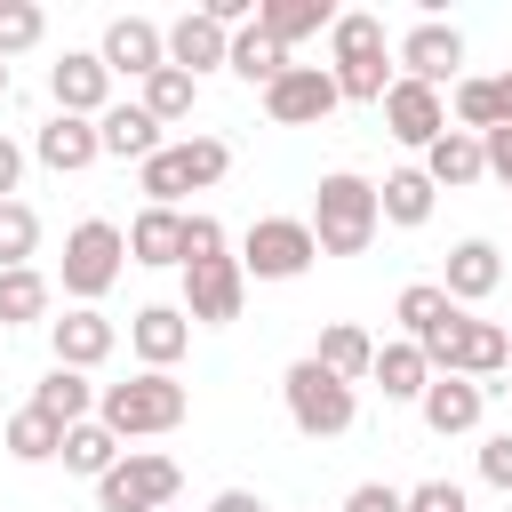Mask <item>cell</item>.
Wrapping results in <instances>:
<instances>
[{
	"label": "cell",
	"instance_id": "47",
	"mask_svg": "<svg viewBox=\"0 0 512 512\" xmlns=\"http://www.w3.org/2000/svg\"><path fill=\"white\" fill-rule=\"evenodd\" d=\"M0 96H8V64H0Z\"/></svg>",
	"mask_w": 512,
	"mask_h": 512
},
{
	"label": "cell",
	"instance_id": "39",
	"mask_svg": "<svg viewBox=\"0 0 512 512\" xmlns=\"http://www.w3.org/2000/svg\"><path fill=\"white\" fill-rule=\"evenodd\" d=\"M400 512H472V504L456 480H416V488H400Z\"/></svg>",
	"mask_w": 512,
	"mask_h": 512
},
{
	"label": "cell",
	"instance_id": "25",
	"mask_svg": "<svg viewBox=\"0 0 512 512\" xmlns=\"http://www.w3.org/2000/svg\"><path fill=\"white\" fill-rule=\"evenodd\" d=\"M432 200H440V192H432V176H424V168H392V176L376 184V216H384V224H400V232L432 224Z\"/></svg>",
	"mask_w": 512,
	"mask_h": 512
},
{
	"label": "cell",
	"instance_id": "50",
	"mask_svg": "<svg viewBox=\"0 0 512 512\" xmlns=\"http://www.w3.org/2000/svg\"><path fill=\"white\" fill-rule=\"evenodd\" d=\"M168 512H176V504H168Z\"/></svg>",
	"mask_w": 512,
	"mask_h": 512
},
{
	"label": "cell",
	"instance_id": "45",
	"mask_svg": "<svg viewBox=\"0 0 512 512\" xmlns=\"http://www.w3.org/2000/svg\"><path fill=\"white\" fill-rule=\"evenodd\" d=\"M208 512H272V504H264L256 488H216V496H208Z\"/></svg>",
	"mask_w": 512,
	"mask_h": 512
},
{
	"label": "cell",
	"instance_id": "9",
	"mask_svg": "<svg viewBox=\"0 0 512 512\" xmlns=\"http://www.w3.org/2000/svg\"><path fill=\"white\" fill-rule=\"evenodd\" d=\"M336 104H344V96H336L328 64H288V72L264 88V120H280V128H320Z\"/></svg>",
	"mask_w": 512,
	"mask_h": 512
},
{
	"label": "cell",
	"instance_id": "42",
	"mask_svg": "<svg viewBox=\"0 0 512 512\" xmlns=\"http://www.w3.org/2000/svg\"><path fill=\"white\" fill-rule=\"evenodd\" d=\"M344 512H400V488H392V480H360V488L344 496Z\"/></svg>",
	"mask_w": 512,
	"mask_h": 512
},
{
	"label": "cell",
	"instance_id": "49",
	"mask_svg": "<svg viewBox=\"0 0 512 512\" xmlns=\"http://www.w3.org/2000/svg\"><path fill=\"white\" fill-rule=\"evenodd\" d=\"M504 336H512V328H504Z\"/></svg>",
	"mask_w": 512,
	"mask_h": 512
},
{
	"label": "cell",
	"instance_id": "11",
	"mask_svg": "<svg viewBox=\"0 0 512 512\" xmlns=\"http://www.w3.org/2000/svg\"><path fill=\"white\" fill-rule=\"evenodd\" d=\"M48 96H56V112H72V120H104V104H112L104 56H96V48H64V56L48 64Z\"/></svg>",
	"mask_w": 512,
	"mask_h": 512
},
{
	"label": "cell",
	"instance_id": "8",
	"mask_svg": "<svg viewBox=\"0 0 512 512\" xmlns=\"http://www.w3.org/2000/svg\"><path fill=\"white\" fill-rule=\"evenodd\" d=\"M240 304H248L240 256H200V264H184V320H192V328H232Z\"/></svg>",
	"mask_w": 512,
	"mask_h": 512
},
{
	"label": "cell",
	"instance_id": "20",
	"mask_svg": "<svg viewBox=\"0 0 512 512\" xmlns=\"http://www.w3.org/2000/svg\"><path fill=\"white\" fill-rule=\"evenodd\" d=\"M392 320H400V336L424 352V344H440V336H448L464 312L440 296V280H408V288H400V304H392Z\"/></svg>",
	"mask_w": 512,
	"mask_h": 512
},
{
	"label": "cell",
	"instance_id": "43",
	"mask_svg": "<svg viewBox=\"0 0 512 512\" xmlns=\"http://www.w3.org/2000/svg\"><path fill=\"white\" fill-rule=\"evenodd\" d=\"M480 160H488L496 184H512V128H488V136H480Z\"/></svg>",
	"mask_w": 512,
	"mask_h": 512
},
{
	"label": "cell",
	"instance_id": "33",
	"mask_svg": "<svg viewBox=\"0 0 512 512\" xmlns=\"http://www.w3.org/2000/svg\"><path fill=\"white\" fill-rule=\"evenodd\" d=\"M0 448H8L16 464H48V456L64 448V424H48L40 408H16V416H8V432H0Z\"/></svg>",
	"mask_w": 512,
	"mask_h": 512
},
{
	"label": "cell",
	"instance_id": "7",
	"mask_svg": "<svg viewBox=\"0 0 512 512\" xmlns=\"http://www.w3.org/2000/svg\"><path fill=\"white\" fill-rule=\"evenodd\" d=\"M176 488H184L176 456H152V448H120V464L96 480V504H104V512H168V504H176Z\"/></svg>",
	"mask_w": 512,
	"mask_h": 512
},
{
	"label": "cell",
	"instance_id": "40",
	"mask_svg": "<svg viewBox=\"0 0 512 512\" xmlns=\"http://www.w3.org/2000/svg\"><path fill=\"white\" fill-rule=\"evenodd\" d=\"M480 480H488V488H504V496H512V424H504V432H488V440H480Z\"/></svg>",
	"mask_w": 512,
	"mask_h": 512
},
{
	"label": "cell",
	"instance_id": "6",
	"mask_svg": "<svg viewBox=\"0 0 512 512\" xmlns=\"http://www.w3.org/2000/svg\"><path fill=\"white\" fill-rule=\"evenodd\" d=\"M312 264H320V248H312L304 216H256L240 232V272L248 280H304Z\"/></svg>",
	"mask_w": 512,
	"mask_h": 512
},
{
	"label": "cell",
	"instance_id": "15",
	"mask_svg": "<svg viewBox=\"0 0 512 512\" xmlns=\"http://www.w3.org/2000/svg\"><path fill=\"white\" fill-rule=\"evenodd\" d=\"M128 352L144 360V368H176L184 352H192V320H184V304H144V312H128Z\"/></svg>",
	"mask_w": 512,
	"mask_h": 512
},
{
	"label": "cell",
	"instance_id": "35",
	"mask_svg": "<svg viewBox=\"0 0 512 512\" xmlns=\"http://www.w3.org/2000/svg\"><path fill=\"white\" fill-rule=\"evenodd\" d=\"M328 56H336V64H360V56H384V16H368V8H352V16H336V24H328Z\"/></svg>",
	"mask_w": 512,
	"mask_h": 512
},
{
	"label": "cell",
	"instance_id": "17",
	"mask_svg": "<svg viewBox=\"0 0 512 512\" xmlns=\"http://www.w3.org/2000/svg\"><path fill=\"white\" fill-rule=\"evenodd\" d=\"M32 160H40V168H56V176H80V168H96V160H104V144H96V120H72V112L40 120V128H32Z\"/></svg>",
	"mask_w": 512,
	"mask_h": 512
},
{
	"label": "cell",
	"instance_id": "34",
	"mask_svg": "<svg viewBox=\"0 0 512 512\" xmlns=\"http://www.w3.org/2000/svg\"><path fill=\"white\" fill-rule=\"evenodd\" d=\"M32 320H48V280L32 264H16V272H0V328H32Z\"/></svg>",
	"mask_w": 512,
	"mask_h": 512
},
{
	"label": "cell",
	"instance_id": "4",
	"mask_svg": "<svg viewBox=\"0 0 512 512\" xmlns=\"http://www.w3.org/2000/svg\"><path fill=\"white\" fill-rule=\"evenodd\" d=\"M280 400H288V424H296L304 440H336V432H352V416H360V392H352L344 376H328L312 352H304V360H288Z\"/></svg>",
	"mask_w": 512,
	"mask_h": 512
},
{
	"label": "cell",
	"instance_id": "38",
	"mask_svg": "<svg viewBox=\"0 0 512 512\" xmlns=\"http://www.w3.org/2000/svg\"><path fill=\"white\" fill-rule=\"evenodd\" d=\"M40 40H48V16L32 0H0V64L24 56V48H40Z\"/></svg>",
	"mask_w": 512,
	"mask_h": 512
},
{
	"label": "cell",
	"instance_id": "31",
	"mask_svg": "<svg viewBox=\"0 0 512 512\" xmlns=\"http://www.w3.org/2000/svg\"><path fill=\"white\" fill-rule=\"evenodd\" d=\"M160 128H176V120H192V104H200V80L192 72H176V64H160L152 80H144V96H136Z\"/></svg>",
	"mask_w": 512,
	"mask_h": 512
},
{
	"label": "cell",
	"instance_id": "21",
	"mask_svg": "<svg viewBox=\"0 0 512 512\" xmlns=\"http://www.w3.org/2000/svg\"><path fill=\"white\" fill-rule=\"evenodd\" d=\"M96 144H104L112 160H136V168H144V160H152L168 136H160V120H152L144 104H104V120H96Z\"/></svg>",
	"mask_w": 512,
	"mask_h": 512
},
{
	"label": "cell",
	"instance_id": "23",
	"mask_svg": "<svg viewBox=\"0 0 512 512\" xmlns=\"http://www.w3.org/2000/svg\"><path fill=\"white\" fill-rule=\"evenodd\" d=\"M24 408H40L48 424H64V432H72V424H88V416H96V384H88L80 368H56V360H48V376L32 384V400H24Z\"/></svg>",
	"mask_w": 512,
	"mask_h": 512
},
{
	"label": "cell",
	"instance_id": "44",
	"mask_svg": "<svg viewBox=\"0 0 512 512\" xmlns=\"http://www.w3.org/2000/svg\"><path fill=\"white\" fill-rule=\"evenodd\" d=\"M16 184H24V144L0 136V200H16Z\"/></svg>",
	"mask_w": 512,
	"mask_h": 512
},
{
	"label": "cell",
	"instance_id": "2",
	"mask_svg": "<svg viewBox=\"0 0 512 512\" xmlns=\"http://www.w3.org/2000/svg\"><path fill=\"white\" fill-rule=\"evenodd\" d=\"M192 416V392L160 368H136L128 384H96V424L112 440H152V432H176Z\"/></svg>",
	"mask_w": 512,
	"mask_h": 512
},
{
	"label": "cell",
	"instance_id": "3",
	"mask_svg": "<svg viewBox=\"0 0 512 512\" xmlns=\"http://www.w3.org/2000/svg\"><path fill=\"white\" fill-rule=\"evenodd\" d=\"M224 168H232V144H224V136H184V144H160V152L136 168V192H144V208H176L184 192L224 184Z\"/></svg>",
	"mask_w": 512,
	"mask_h": 512
},
{
	"label": "cell",
	"instance_id": "5",
	"mask_svg": "<svg viewBox=\"0 0 512 512\" xmlns=\"http://www.w3.org/2000/svg\"><path fill=\"white\" fill-rule=\"evenodd\" d=\"M120 264H128V232H120L112 216H80V224L64 232V296H72V304L112 296Z\"/></svg>",
	"mask_w": 512,
	"mask_h": 512
},
{
	"label": "cell",
	"instance_id": "13",
	"mask_svg": "<svg viewBox=\"0 0 512 512\" xmlns=\"http://www.w3.org/2000/svg\"><path fill=\"white\" fill-rule=\"evenodd\" d=\"M96 56H104V72H112V80H120V72H128V80H152V72L168 64V40H160V24H152V16H112V24H104V40H96Z\"/></svg>",
	"mask_w": 512,
	"mask_h": 512
},
{
	"label": "cell",
	"instance_id": "36",
	"mask_svg": "<svg viewBox=\"0 0 512 512\" xmlns=\"http://www.w3.org/2000/svg\"><path fill=\"white\" fill-rule=\"evenodd\" d=\"M328 80H336V96H344V104H384L392 64H384V56H360V64H328Z\"/></svg>",
	"mask_w": 512,
	"mask_h": 512
},
{
	"label": "cell",
	"instance_id": "24",
	"mask_svg": "<svg viewBox=\"0 0 512 512\" xmlns=\"http://www.w3.org/2000/svg\"><path fill=\"white\" fill-rule=\"evenodd\" d=\"M368 384H376L384 400H424V384H432V360H424L408 336H392V344H376V360H368Z\"/></svg>",
	"mask_w": 512,
	"mask_h": 512
},
{
	"label": "cell",
	"instance_id": "48",
	"mask_svg": "<svg viewBox=\"0 0 512 512\" xmlns=\"http://www.w3.org/2000/svg\"><path fill=\"white\" fill-rule=\"evenodd\" d=\"M496 392H504V400H512V384H496Z\"/></svg>",
	"mask_w": 512,
	"mask_h": 512
},
{
	"label": "cell",
	"instance_id": "29",
	"mask_svg": "<svg viewBox=\"0 0 512 512\" xmlns=\"http://www.w3.org/2000/svg\"><path fill=\"white\" fill-rule=\"evenodd\" d=\"M224 72H240V80L264 96V88L288 72V48H280V40H264L256 24H240V32H232V48H224Z\"/></svg>",
	"mask_w": 512,
	"mask_h": 512
},
{
	"label": "cell",
	"instance_id": "41",
	"mask_svg": "<svg viewBox=\"0 0 512 512\" xmlns=\"http://www.w3.org/2000/svg\"><path fill=\"white\" fill-rule=\"evenodd\" d=\"M200 256H224V224L216 216H184V264H200Z\"/></svg>",
	"mask_w": 512,
	"mask_h": 512
},
{
	"label": "cell",
	"instance_id": "26",
	"mask_svg": "<svg viewBox=\"0 0 512 512\" xmlns=\"http://www.w3.org/2000/svg\"><path fill=\"white\" fill-rule=\"evenodd\" d=\"M128 264H184V208H144L128 224Z\"/></svg>",
	"mask_w": 512,
	"mask_h": 512
},
{
	"label": "cell",
	"instance_id": "18",
	"mask_svg": "<svg viewBox=\"0 0 512 512\" xmlns=\"http://www.w3.org/2000/svg\"><path fill=\"white\" fill-rule=\"evenodd\" d=\"M160 40H168V64H176V72H192V80H200V72H216V64H224V48H232V32H224L216 16H200V8H184L176 24H160Z\"/></svg>",
	"mask_w": 512,
	"mask_h": 512
},
{
	"label": "cell",
	"instance_id": "37",
	"mask_svg": "<svg viewBox=\"0 0 512 512\" xmlns=\"http://www.w3.org/2000/svg\"><path fill=\"white\" fill-rule=\"evenodd\" d=\"M32 248H40V216L24 200H0V272L32 264Z\"/></svg>",
	"mask_w": 512,
	"mask_h": 512
},
{
	"label": "cell",
	"instance_id": "10",
	"mask_svg": "<svg viewBox=\"0 0 512 512\" xmlns=\"http://www.w3.org/2000/svg\"><path fill=\"white\" fill-rule=\"evenodd\" d=\"M400 80H424V88H456V64H464V32L456 24H440V16H424V24H408L400 32Z\"/></svg>",
	"mask_w": 512,
	"mask_h": 512
},
{
	"label": "cell",
	"instance_id": "32",
	"mask_svg": "<svg viewBox=\"0 0 512 512\" xmlns=\"http://www.w3.org/2000/svg\"><path fill=\"white\" fill-rule=\"evenodd\" d=\"M56 456H64V472H80V480H104V472L120 464V440H112V432L88 416V424H72V432H64V448H56Z\"/></svg>",
	"mask_w": 512,
	"mask_h": 512
},
{
	"label": "cell",
	"instance_id": "16",
	"mask_svg": "<svg viewBox=\"0 0 512 512\" xmlns=\"http://www.w3.org/2000/svg\"><path fill=\"white\" fill-rule=\"evenodd\" d=\"M504 288V256H496V240H456L448 248V272H440V296L464 312V304H488Z\"/></svg>",
	"mask_w": 512,
	"mask_h": 512
},
{
	"label": "cell",
	"instance_id": "14",
	"mask_svg": "<svg viewBox=\"0 0 512 512\" xmlns=\"http://www.w3.org/2000/svg\"><path fill=\"white\" fill-rule=\"evenodd\" d=\"M112 344H120V328L96 312V304H72L64 320H48V352H56V368H104L112 360Z\"/></svg>",
	"mask_w": 512,
	"mask_h": 512
},
{
	"label": "cell",
	"instance_id": "1",
	"mask_svg": "<svg viewBox=\"0 0 512 512\" xmlns=\"http://www.w3.org/2000/svg\"><path fill=\"white\" fill-rule=\"evenodd\" d=\"M312 248L320 256H368V240L384 232V216H376V184L360 176V168H328L320 184H312Z\"/></svg>",
	"mask_w": 512,
	"mask_h": 512
},
{
	"label": "cell",
	"instance_id": "28",
	"mask_svg": "<svg viewBox=\"0 0 512 512\" xmlns=\"http://www.w3.org/2000/svg\"><path fill=\"white\" fill-rule=\"evenodd\" d=\"M328 376H344V384H368V360H376V336L360 328V320H328L320 328V352H312Z\"/></svg>",
	"mask_w": 512,
	"mask_h": 512
},
{
	"label": "cell",
	"instance_id": "19",
	"mask_svg": "<svg viewBox=\"0 0 512 512\" xmlns=\"http://www.w3.org/2000/svg\"><path fill=\"white\" fill-rule=\"evenodd\" d=\"M416 408H424V424H432L440 440H456V432H480V408H488V384H464V376H432Z\"/></svg>",
	"mask_w": 512,
	"mask_h": 512
},
{
	"label": "cell",
	"instance_id": "12",
	"mask_svg": "<svg viewBox=\"0 0 512 512\" xmlns=\"http://www.w3.org/2000/svg\"><path fill=\"white\" fill-rule=\"evenodd\" d=\"M376 112H384V136H392V144H408V152H424V144L448 128V96H440V88H424V80H392Z\"/></svg>",
	"mask_w": 512,
	"mask_h": 512
},
{
	"label": "cell",
	"instance_id": "22",
	"mask_svg": "<svg viewBox=\"0 0 512 512\" xmlns=\"http://www.w3.org/2000/svg\"><path fill=\"white\" fill-rule=\"evenodd\" d=\"M424 176H432V192H464V184H480V176H488V160H480V136H464V128H440V136L424 144Z\"/></svg>",
	"mask_w": 512,
	"mask_h": 512
},
{
	"label": "cell",
	"instance_id": "30",
	"mask_svg": "<svg viewBox=\"0 0 512 512\" xmlns=\"http://www.w3.org/2000/svg\"><path fill=\"white\" fill-rule=\"evenodd\" d=\"M448 128H464V136L504 128V104H496V80H488V72H472V80L448 88Z\"/></svg>",
	"mask_w": 512,
	"mask_h": 512
},
{
	"label": "cell",
	"instance_id": "46",
	"mask_svg": "<svg viewBox=\"0 0 512 512\" xmlns=\"http://www.w3.org/2000/svg\"><path fill=\"white\" fill-rule=\"evenodd\" d=\"M496 104H504V128H512V72H496Z\"/></svg>",
	"mask_w": 512,
	"mask_h": 512
},
{
	"label": "cell",
	"instance_id": "27",
	"mask_svg": "<svg viewBox=\"0 0 512 512\" xmlns=\"http://www.w3.org/2000/svg\"><path fill=\"white\" fill-rule=\"evenodd\" d=\"M328 24H336V8H328V0H256V32H264V40H280V48H296V40L328 32Z\"/></svg>",
	"mask_w": 512,
	"mask_h": 512
}]
</instances>
